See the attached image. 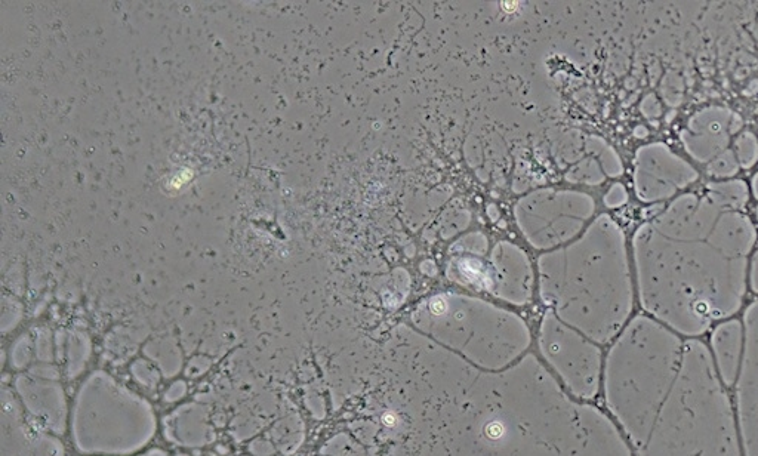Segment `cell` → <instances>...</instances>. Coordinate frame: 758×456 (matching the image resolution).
Returning <instances> with one entry per match:
<instances>
[{
    "instance_id": "cell-1",
    "label": "cell",
    "mask_w": 758,
    "mask_h": 456,
    "mask_svg": "<svg viewBox=\"0 0 758 456\" xmlns=\"http://www.w3.org/2000/svg\"><path fill=\"white\" fill-rule=\"evenodd\" d=\"M756 240L744 212L720 208L705 193L677 197L634 234L643 308L689 338L730 319L744 303Z\"/></svg>"
},
{
    "instance_id": "cell-2",
    "label": "cell",
    "mask_w": 758,
    "mask_h": 456,
    "mask_svg": "<svg viewBox=\"0 0 758 456\" xmlns=\"http://www.w3.org/2000/svg\"><path fill=\"white\" fill-rule=\"evenodd\" d=\"M636 456H744L741 431L713 354L684 340L664 393L622 427Z\"/></svg>"
},
{
    "instance_id": "cell-3",
    "label": "cell",
    "mask_w": 758,
    "mask_h": 456,
    "mask_svg": "<svg viewBox=\"0 0 758 456\" xmlns=\"http://www.w3.org/2000/svg\"><path fill=\"white\" fill-rule=\"evenodd\" d=\"M542 295L554 314L605 344L627 325L634 295L621 227L600 217L581 240L541 263Z\"/></svg>"
},
{
    "instance_id": "cell-4",
    "label": "cell",
    "mask_w": 758,
    "mask_h": 456,
    "mask_svg": "<svg viewBox=\"0 0 758 456\" xmlns=\"http://www.w3.org/2000/svg\"><path fill=\"white\" fill-rule=\"evenodd\" d=\"M412 322L425 337L485 371L510 368L531 344L528 326L516 314L462 295L430 298Z\"/></svg>"
},
{
    "instance_id": "cell-5",
    "label": "cell",
    "mask_w": 758,
    "mask_h": 456,
    "mask_svg": "<svg viewBox=\"0 0 758 456\" xmlns=\"http://www.w3.org/2000/svg\"><path fill=\"white\" fill-rule=\"evenodd\" d=\"M156 430L152 405L107 372H92L77 391L72 436L82 454L132 455L152 442Z\"/></svg>"
},
{
    "instance_id": "cell-6",
    "label": "cell",
    "mask_w": 758,
    "mask_h": 456,
    "mask_svg": "<svg viewBox=\"0 0 758 456\" xmlns=\"http://www.w3.org/2000/svg\"><path fill=\"white\" fill-rule=\"evenodd\" d=\"M539 347L573 396L578 399L596 396L602 375V353L594 341L566 325L556 314L548 313L539 331Z\"/></svg>"
},
{
    "instance_id": "cell-7",
    "label": "cell",
    "mask_w": 758,
    "mask_h": 456,
    "mask_svg": "<svg viewBox=\"0 0 758 456\" xmlns=\"http://www.w3.org/2000/svg\"><path fill=\"white\" fill-rule=\"evenodd\" d=\"M593 212L594 202L590 196L562 191L532 194L520 202L517 209L520 226L538 248L566 242L581 230Z\"/></svg>"
},
{
    "instance_id": "cell-8",
    "label": "cell",
    "mask_w": 758,
    "mask_h": 456,
    "mask_svg": "<svg viewBox=\"0 0 758 456\" xmlns=\"http://www.w3.org/2000/svg\"><path fill=\"white\" fill-rule=\"evenodd\" d=\"M698 172L664 143L642 147L634 162V189L643 202L670 199L698 180Z\"/></svg>"
},
{
    "instance_id": "cell-9",
    "label": "cell",
    "mask_w": 758,
    "mask_h": 456,
    "mask_svg": "<svg viewBox=\"0 0 758 456\" xmlns=\"http://www.w3.org/2000/svg\"><path fill=\"white\" fill-rule=\"evenodd\" d=\"M742 117L727 107L711 106L690 117L680 138L687 153L701 163L726 152L730 137L741 131Z\"/></svg>"
},
{
    "instance_id": "cell-10",
    "label": "cell",
    "mask_w": 758,
    "mask_h": 456,
    "mask_svg": "<svg viewBox=\"0 0 758 456\" xmlns=\"http://www.w3.org/2000/svg\"><path fill=\"white\" fill-rule=\"evenodd\" d=\"M14 388L21 406L39 428L55 436L66 433L69 408L60 382L23 374L15 380Z\"/></svg>"
},
{
    "instance_id": "cell-11",
    "label": "cell",
    "mask_w": 758,
    "mask_h": 456,
    "mask_svg": "<svg viewBox=\"0 0 758 456\" xmlns=\"http://www.w3.org/2000/svg\"><path fill=\"white\" fill-rule=\"evenodd\" d=\"M165 437L172 445L199 449L215 440L209 409L202 403H187L163 419Z\"/></svg>"
},
{
    "instance_id": "cell-12",
    "label": "cell",
    "mask_w": 758,
    "mask_h": 456,
    "mask_svg": "<svg viewBox=\"0 0 758 456\" xmlns=\"http://www.w3.org/2000/svg\"><path fill=\"white\" fill-rule=\"evenodd\" d=\"M711 348L714 365L724 387H733L738 382L744 360V325L736 319L724 320L714 329Z\"/></svg>"
},
{
    "instance_id": "cell-13",
    "label": "cell",
    "mask_w": 758,
    "mask_h": 456,
    "mask_svg": "<svg viewBox=\"0 0 758 456\" xmlns=\"http://www.w3.org/2000/svg\"><path fill=\"white\" fill-rule=\"evenodd\" d=\"M705 194L720 208L739 212H742L744 206L747 205L748 197H750L747 184L741 180L710 183L705 189Z\"/></svg>"
},
{
    "instance_id": "cell-14",
    "label": "cell",
    "mask_w": 758,
    "mask_h": 456,
    "mask_svg": "<svg viewBox=\"0 0 758 456\" xmlns=\"http://www.w3.org/2000/svg\"><path fill=\"white\" fill-rule=\"evenodd\" d=\"M146 356L166 378H174L180 374L184 365L183 353L175 342H150L144 348Z\"/></svg>"
},
{
    "instance_id": "cell-15",
    "label": "cell",
    "mask_w": 758,
    "mask_h": 456,
    "mask_svg": "<svg viewBox=\"0 0 758 456\" xmlns=\"http://www.w3.org/2000/svg\"><path fill=\"white\" fill-rule=\"evenodd\" d=\"M271 439H273V445H276L282 454H294L300 448L301 443H303V421H301V418L297 414L280 419L273 427Z\"/></svg>"
},
{
    "instance_id": "cell-16",
    "label": "cell",
    "mask_w": 758,
    "mask_h": 456,
    "mask_svg": "<svg viewBox=\"0 0 758 456\" xmlns=\"http://www.w3.org/2000/svg\"><path fill=\"white\" fill-rule=\"evenodd\" d=\"M91 357V341L85 335H73L67 348L66 372L69 380H75L88 365Z\"/></svg>"
},
{
    "instance_id": "cell-17",
    "label": "cell",
    "mask_w": 758,
    "mask_h": 456,
    "mask_svg": "<svg viewBox=\"0 0 758 456\" xmlns=\"http://www.w3.org/2000/svg\"><path fill=\"white\" fill-rule=\"evenodd\" d=\"M735 154L739 165L751 169L758 162V140L753 132H742L735 141Z\"/></svg>"
},
{
    "instance_id": "cell-18",
    "label": "cell",
    "mask_w": 758,
    "mask_h": 456,
    "mask_svg": "<svg viewBox=\"0 0 758 456\" xmlns=\"http://www.w3.org/2000/svg\"><path fill=\"white\" fill-rule=\"evenodd\" d=\"M662 100L670 107H679L683 103L684 97V80L676 72H667L661 80L659 86Z\"/></svg>"
},
{
    "instance_id": "cell-19",
    "label": "cell",
    "mask_w": 758,
    "mask_h": 456,
    "mask_svg": "<svg viewBox=\"0 0 758 456\" xmlns=\"http://www.w3.org/2000/svg\"><path fill=\"white\" fill-rule=\"evenodd\" d=\"M739 168H741V165H739L738 159H736L735 152L726 150V152L719 154L716 159L708 163L707 171L711 177L732 178L738 174Z\"/></svg>"
},
{
    "instance_id": "cell-20",
    "label": "cell",
    "mask_w": 758,
    "mask_h": 456,
    "mask_svg": "<svg viewBox=\"0 0 758 456\" xmlns=\"http://www.w3.org/2000/svg\"><path fill=\"white\" fill-rule=\"evenodd\" d=\"M132 378L147 390H154L160 382V371L147 360H135L131 365Z\"/></svg>"
},
{
    "instance_id": "cell-21",
    "label": "cell",
    "mask_w": 758,
    "mask_h": 456,
    "mask_svg": "<svg viewBox=\"0 0 758 456\" xmlns=\"http://www.w3.org/2000/svg\"><path fill=\"white\" fill-rule=\"evenodd\" d=\"M594 149H596V153L599 154L600 159H602L603 168H605L607 175H610V177H618V175L622 174L624 168H622V163L621 160H619L618 154L613 152L610 147H607L606 144L600 140L594 141Z\"/></svg>"
},
{
    "instance_id": "cell-22",
    "label": "cell",
    "mask_w": 758,
    "mask_h": 456,
    "mask_svg": "<svg viewBox=\"0 0 758 456\" xmlns=\"http://www.w3.org/2000/svg\"><path fill=\"white\" fill-rule=\"evenodd\" d=\"M32 360V345L27 338H23L12 347L11 350V366L12 368L21 369L27 368Z\"/></svg>"
},
{
    "instance_id": "cell-23",
    "label": "cell",
    "mask_w": 758,
    "mask_h": 456,
    "mask_svg": "<svg viewBox=\"0 0 758 456\" xmlns=\"http://www.w3.org/2000/svg\"><path fill=\"white\" fill-rule=\"evenodd\" d=\"M640 109H642V113L645 114L647 119H659V117L662 116V113H664V107H662L661 100H659L655 94L646 95V97L643 98Z\"/></svg>"
},
{
    "instance_id": "cell-24",
    "label": "cell",
    "mask_w": 758,
    "mask_h": 456,
    "mask_svg": "<svg viewBox=\"0 0 758 456\" xmlns=\"http://www.w3.org/2000/svg\"><path fill=\"white\" fill-rule=\"evenodd\" d=\"M27 374L40 378V380L58 381L60 378V372L52 363H38V365L32 366Z\"/></svg>"
},
{
    "instance_id": "cell-25",
    "label": "cell",
    "mask_w": 758,
    "mask_h": 456,
    "mask_svg": "<svg viewBox=\"0 0 758 456\" xmlns=\"http://www.w3.org/2000/svg\"><path fill=\"white\" fill-rule=\"evenodd\" d=\"M35 350L39 363L54 362V348H52L51 338L40 337L39 340L36 341Z\"/></svg>"
},
{
    "instance_id": "cell-26",
    "label": "cell",
    "mask_w": 758,
    "mask_h": 456,
    "mask_svg": "<svg viewBox=\"0 0 758 456\" xmlns=\"http://www.w3.org/2000/svg\"><path fill=\"white\" fill-rule=\"evenodd\" d=\"M628 194L624 186L621 184H615L612 189L609 190L606 196V205L609 208H618V206L624 205L627 202Z\"/></svg>"
},
{
    "instance_id": "cell-27",
    "label": "cell",
    "mask_w": 758,
    "mask_h": 456,
    "mask_svg": "<svg viewBox=\"0 0 758 456\" xmlns=\"http://www.w3.org/2000/svg\"><path fill=\"white\" fill-rule=\"evenodd\" d=\"M186 394H187L186 381L172 382V384L169 385L168 390H166L165 402H168V403L178 402V400L183 399V397L186 396Z\"/></svg>"
},
{
    "instance_id": "cell-28",
    "label": "cell",
    "mask_w": 758,
    "mask_h": 456,
    "mask_svg": "<svg viewBox=\"0 0 758 456\" xmlns=\"http://www.w3.org/2000/svg\"><path fill=\"white\" fill-rule=\"evenodd\" d=\"M274 451L276 449L273 442H268V440L258 439L249 445V454L254 456H273Z\"/></svg>"
},
{
    "instance_id": "cell-29",
    "label": "cell",
    "mask_w": 758,
    "mask_h": 456,
    "mask_svg": "<svg viewBox=\"0 0 758 456\" xmlns=\"http://www.w3.org/2000/svg\"><path fill=\"white\" fill-rule=\"evenodd\" d=\"M209 368H211V360L205 359V357H197V359L191 360L189 368H187V375L199 377V375L205 374Z\"/></svg>"
},
{
    "instance_id": "cell-30",
    "label": "cell",
    "mask_w": 758,
    "mask_h": 456,
    "mask_svg": "<svg viewBox=\"0 0 758 456\" xmlns=\"http://www.w3.org/2000/svg\"><path fill=\"white\" fill-rule=\"evenodd\" d=\"M750 280L751 288L758 294V249L756 254H754L753 260H751Z\"/></svg>"
},
{
    "instance_id": "cell-31",
    "label": "cell",
    "mask_w": 758,
    "mask_h": 456,
    "mask_svg": "<svg viewBox=\"0 0 758 456\" xmlns=\"http://www.w3.org/2000/svg\"><path fill=\"white\" fill-rule=\"evenodd\" d=\"M140 456H169V455L166 454L165 451H162V449H150V451H147L146 454H143Z\"/></svg>"
},
{
    "instance_id": "cell-32",
    "label": "cell",
    "mask_w": 758,
    "mask_h": 456,
    "mask_svg": "<svg viewBox=\"0 0 758 456\" xmlns=\"http://www.w3.org/2000/svg\"><path fill=\"white\" fill-rule=\"evenodd\" d=\"M636 135L639 138H645L646 135H647V129L643 128V126H642V128H637L636 129Z\"/></svg>"
},
{
    "instance_id": "cell-33",
    "label": "cell",
    "mask_w": 758,
    "mask_h": 456,
    "mask_svg": "<svg viewBox=\"0 0 758 456\" xmlns=\"http://www.w3.org/2000/svg\"><path fill=\"white\" fill-rule=\"evenodd\" d=\"M753 191L758 200V174L753 178Z\"/></svg>"
},
{
    "instance_id": "cell-34",
    "label": "cell",
    "mask_w": 758,
    "mask_h": 456,
    "mask_svg": "<svg viewBox=\"0 0 758 456\" xmlns=\"http://www.w3.org/2000/svg\"><path fill=\"white\" fill-rule=\"evenodd\" d=\"M757 218H758V209H757Z\"/></svg>"
},
{
    "instance_id": "cell-35",
    "label": "cell",
    "mask_w": 758,
    "mask_h": 456,
    "mask_svg": "<svg viewBox=\"0 0 758 456\" xmlns=\"http://www.w3.org/2000/svg\"><path fill=\"white\" fill-rule=\"evenodd\" d=\"M245 456H254V455H245Z\"/></svg>"
}]
</instances>
